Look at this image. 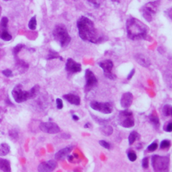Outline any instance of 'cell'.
Segmentation results:
<instances>
[{
    "mask_svg": "<svg viewBox=\"0 0 172 172\" xmlns=\"http://www.w3.org/2000/svg\"><path fill=\"white\" fill-rule=\"evenodd\" d=\"M77 26L80 37L84 41L95 44L100 42V38L98 36L94 22L88 17L81 16L78 20Z\"/></svg>",
    "mask_w": 172,
    "mask_h": 172,
    "instance_id": "1",
    "label": "cell"
},
{
    "mask_svg": "<svg viewBox=\"0 0 172 172\" xmlns=\"http://www.w3.org/2000/svg\"><path fill=\"white\" fill-rule=\"evenodd\" d=\"M127 31L129 39L133 40H140L147 36L148 28L138 19L130 17L127 22Z\"/></svg>",
    "mask_w": 172,
    "mask_h": 172,
    "instance_id": "2",
    "label": "cell"
},
{
    "mask_svg": "<svg viewBox=\"0 0 172 172\" xmlns=\"http://www.w3.org/2000/svg\"><path fill=\"white\" fill-rule=\"evenodd\" d=\"M40 91L39 86H34L28 91H24L22 89V86L20 84L16 86L11 92L13 98L17 103H22L24 102L34 98L39 94Z\"/></svg>",
    "mask_w": 172,
    "mask_h": 172,
    "instance_id": "3",
    "label": "cell"
},
{
    "mask_svg": "<svg viewBox=\"0 0 172 172\" xmlns=\"http://www.w3.org/2000/svg\"><path fill=\"white\" fill-rule=\"evenodd\" d=\"M53 37L57 42L60 44L61 47H66L71 42V37L65 25L58 24L53 30Z\"/></svg>",
    "mask_w": 172,
    "mask_h": 172,
    "instance_id": "4",
    "label": "cell"
},
{
    "mask_svg": "<svg viewBox=\"0 0 172 172\" xmlns=\"http://www.w3.org/2000/svg\"><path fill=\"white\" fill-rule=\"evenodd\" d=\"M151 164L155 171H166L168 170L170 166V157L168 156L153 155L151 157Z\"/></svg>",
    "mask_w": 172,
    "mask_h": 172,
    "instance_id": "5",
    "label": "cell"
},
{
    "mask_svg": "<svg viewBox=\"0 0 172 172\" xmlns=\"http://www.w3.org/2000/svg\"><path fill=\"white\" fill-rule=\"evenodd\" d=\"M119 124L124 128H132L135 126V119L133 112L129 110H124L119 113Z\"/></svg>",
    "mask_w": 172,
    "mask_h": 172,
    "instance_id": "6",
    "label": "cell"
},
{
    "mask_svg": "<svg viewBox=\"0 0 172 172\" xmlns=\"http://www.w3.org/2000/svg\"><path fill=\"white\" fill-rule=\"evenodd\" d=\"M159 4L160 1L159 0H157V1L149 2L146 5H145L144 8H142V12L144 18L146 20L147 22H150L152 21L153 14L156 13L157 9L159 5Z\"/></svg>",
    "mask_w": 172,
    "mask_h": 172,
    "instance_id": "7",
    "label": "cell"
},
{
    "mask_svg": "<svg viewBox=\"0 0 172 172\" xmlns=\"http://www.w3.org/2000/svg\"><path fill=\"white\" fill-rule=\"evenodd\" d=\"M89 106L91 107L92 109L95 110V111L105 114H111L113 110L112 104L109 102L102 103L97 101H92L90 102Z\"/></svg>",
    "mask_w": 172,
    "mask_h": 172,
    "instance_id": "8",
    "label": "cell"
},
{
    "mask_svg": "<svg viewBox=\"0 0 172 172\" xmlns=\"http://www.w3.org/2000/svg\"><path fill=\"white\" fill-rule=\"evenodd\" d=\"M99 66L103 69L104 74L105 76H106V77L108 78L111 80H114L116 78L115 75H114L112 72L114 64L111 60L106 59L101 61V62L99 63Z\"/></svg>",
    "mask_w": 172,
    "mask_h": 172,
    "instance_id": "9",
    "label": "cell"
},
{
    "mask_svg": "<svg viewBox=\"0 0 172 172\" xmlns=\"http://www.w3.org/2000/svg\"><path fill=\"white\" fill-rule=\"evenodd\" d=\"M8 19L6 17H3L0 22V39L4 41H10L12 39L11 35L7 30Z\"/></svg>",
    "mask_w": 172,
    "mask_h": 172,
    "instance_id": "10",
    "label": "cell"
},
{
    "mask_svg": "<svg viewBox=\"0 0 172 172\" xmlns=\"http://www.w3.org/2000/svg\"><path fill=\"white\" fill-rule=\"evenodd\" d=\"M85 79H86V85L85 89L86 91L88 92L90 89H92L93 87L96 86L98 83V80L96 78L95 75H94L90 69H86L85 73Z\"/></svg>",
    "mask_w": 172,
    "mask_h": 172,
    "instance_id": "11",
    "label": "cell"
},
{
    "mask_svg": "<svg viewBox=\"0 0 172 172\" xmlns=\"http://www.w3.org/2000/svg\"><path fill=\"white\" fill-rule=\"evenodd\" d=\"M40 129L42 132L48 134H57L60 132V127L58 125L52 122H42L40 124Z\"/></svg>",
    "mask_w": 172,
    "mask_h": 172,
    "instance_id": "12",
    "label": "cell"
},
{
    "mask_svg": "<svg viewBox=\"0 0 172 172\" xmlns=\"http://www.w3.org/2000/svg\"><path fill=\"white\" fill-rule=\"evenodd\" d=\"M65 70L69 74H74L81 71V65L71 58H69L65 65Z\"/></svg>",
    "mask_w": 172,
    "mask_h": 172,
    "instance_id": "13",
    "label": "cell"
},
{
    "mask_svg": "<svg viewBox=\"0 0 172 172\" xmlns=\"http://www.w3.org/2000/svg\"><path fill=\"white\" fill-rule=\"evenodd\" d=\"M57 164L54 160H50L45 162H42L39 167L38 171L40 172H50L52 171L57 167Z\"/></svg>",
    "mask_w": 172,
    "mask_h": 172,
    "instance_id": "14",
    "label": "cell"
},
{
    "mask_svg": "<svg viewBox=\"0 0 172 172\" xmlns=\"http://www.w3.org/2000/svg\"><path fill=\"white\" fill-rule=\"evenodd\" d=\"M133 101V95L130 92H126L122 94L121 100H120V105L122 108L125 109L129 108L131 106Z\"/></svg>",
    "mask_w": 172,
    "mask_h": 172,
    "instance_id": "15",
    "label": "cell"
},
{
    "mask_svg": "<svg viewBox=\"0 0 172 172\" xmlns=\"http://www.w3.org/2000/svg\"><path fill=\"white\" fill-rule=\"evenodd\" d=\"M135 61L137 62L140 65L144 67H148L151 65V61L147 57L142 54H137L135 55Z\"/></svg>",
    "mask_w": 172,
    "mask_h": 172,
    "instance_id": "16",
    "label": "cell"
},
{
    "mask_svg": "<svg viewBox=\"0 0 172 172\" xmlns=\"http://www.w3.org/2000/svg\"><path fill=\"white\" fill-rule=\"evenodd\" d=\"M73 147H67L58 151V152L55 154V159L57 160H63L67 156L70 152L72 151Z\"/></svg>",
    "mask_w": 172,
    "mask_h": 172,
    "instance_id": "17",
    "label": "cell"
},
{
    "mask_svg": "<svg viewBox=\"0 0 172 172\" xmlns=\"http://www.w3.org/2000/svg\"><path fill=\"white\" fill-rule=\"evenodd\" d=\"M63 98L65 99V100L67 101L69 103L73 105H76V106H79L81 103L80 98L79 97L78 95L73 94H68L64 95Z\"/></svg>",
    "mask_w": 172,
    "mask_h": 172,
    "instance_id": "18",
    "label": "cell"
},
{
    "mask_svg": "<svg viewBox=\"0 0 172 172\" xmlns=\"http://www.w3.org/2000/svg\"><path fill=\"white\" fill-rule=\"evenodd\" d=\"M0 170L3 171H11V165L7 159L0 158Z\"/></svg>",
    "mask_w": 172,
    "mask_h": 172,
    "instance_id": "19",
    "label": "cell"
},
{
    "mask_svg": "<svg viewBox=\"0 0 172 172\" xmlns=\"http://www.w3.org/2000/svg\"><path fill=\"white\" fill-rule=\"evenodd\" d=\"M149 120L151 122V124L153 125V127H155V129H158V128L159 127L160 122H159V117L157 116V114L152 113L151 114L149 115Z\"/></svg>",
    "mask_w": 172,
    "mask_h": 172,
    "instance_id": "20",
    "label": "cell"
},
{
    "mask_svg": "<svg viewBox=\"0 0 172 172\" xmlns=\"http://www.w3.org/2000/svg\"><path fill=\"white\" fill-rule=\"evenodd\" d=\"M10 147L7 143L0 145V156H5L10 153Z\"/></svg>",
    "mask_w": 172,
    "mask_h": 172,
    "instance_id": "21",
    "label": "cell"
},
{
    "mask_svg": "<svg viewBox=\"0 0 172 172\" xmlns=\"http://www.w3.org/2000/svg\"><path fill=\"white\" fill-rule=\"evenodd\" d=\"M113 128L109 125H106V126L102 127L101 129V132L104 136H110L113 133Z\"/></svg>",
    "mask_w": 172,
    "mask_h": 172,
    "instance_id": "22",
    "label": "cell"
},
{
    "mask_svg": "<svg viewBox=\"0 0 172 172\" xmlns=\"http://www.w3.org/2000/svg\"><path fill=\"white\" fill-rule=\"evenodd\" d=\"M139 138V134L136 131H133L130 133L129 136V145H133L136 141V140Z\"/></svg>",
    "mask_w": 172,
    "mask_h": 172,
    "instance_id": "23",
    "label": "cell"
},
{
    "mask_svg": "<svg viewBox=\"0 0 172 172\" xmlns=\"http://www.w3.org/2000/svg\"><path fill=\"white\" fill-rule=\"evenodd\" d=\"M162 112L165 116H170L172 113V107L170 104H165L163 107Z\"/></svg>",
    "mask_w": 172,
    "mask_h": 172,
    "instance_id": "24",
    "label": "cell"
},
{
    "mask_svg": "<svg viewBox=\"0 0 172 172\" xmlns=\"http://www.w3.org/2000/svg\"><path fill=\"white\" fill-rule=\"evenodd\" d=\"M60 59L61 61H63V58L60 57L57 52L50 50V51H49L48 52V55L47 60H52V59Z\"/></svg>",
    "mask_w": 172,
    "mask_h": 172,
    "instance_id": "25",
    "label": "cell"
},
{
    "mask_svg": "<svg viewBox=\"0 0 172 172\" xmlns=\"http://www.w3.org/2000/svg\"><path fill=\"white\" fill-rule=\"evenodd\" d=\"M36 26H37L36 17L34 16H33V17H32L30 21H29L28 28H30V30H34L36 28Z\"/></svg>",
    "mask_w": 172,
    "mask_h": 172,
    "instance_id": "26",
    "label": "cell"
},
{
    "mask_svg": "<svg viewBox=\"0 0 172 172\" xmlns=\"http://www.w3.org/2000/svg\"><path fill=\"white\" fill-rule=\"evenodd\" d=\"M171 146V142L168 140H164L161 142L160 144V149H165L170 148Z\"/></svg>",
    "mask_w": 172,
    "mask_h": 172,
    "instance_id": "27",
    "label": "cell"
},
{
    "mask_svg": "<svg viewBox=\"0 0 172 172\" xmlns=\"http://www.w3.org/2000/svg\"><path fill=\"white\" fill-rule=\"evenodd\" d=\"M24 46L23 45H22V44H19V45H17V46H16L14 48V49H13V54H14V56H15V57H17V54H18L19 52L21 51V50L22 49V48L24 47Z\"/></svg>",
    "mask_w": 172,
    "mask_h": 172,
    "instance_id": "28",
    "label": "cell"
},
{
    "mask_svg": "<svg viewBox=\"0 0 172 172\" xmlns=\"http://www.w3.org/2000/svg\"><path fill=\"white\" fill-rule=\"evenodd\" d=\"M157 147H158V145H157V142H153L151 143V145H149L147 147V151L149 152H153L155 151Z\"/></svg>",
    "mask_w": 172,
    "mask_h": 172,
    "instance_id": "29",
    "label": "cell"
},
{
    "mask_svg": "<svg viewBox=\"0 0 172 172\" xmlns=\"http://www.w3.org/2000/svg\"><path fill=\"white\" fill-rule=\"evenodd\" d=\"M128 158H129L130 161L134 162L137 159V156H136V154L135 152L130 151V152L128 153Z\"/></svg>",
    "mask_w": 172,
    "mask_h": 172,
    "instance_id": "30",
    "label": "cell"
},
{
    "mask_svg": "<svg viewBox=\"0 0 172 172\" xmlns=\"http://www.w3.org/2000/svg\"><path fill=\"white\" fill-rule=\"evenodd\" d=\"M99 144H100L102 147L106 149H110V145L109 142H106V141H104V140H101V141H99Z\"/></svg>",
    "mask_w": 172,
    "mask_h": 172,
    "instance_id": "31",
    "label": "cell"
},
{
    "mask_svg": "<svg viewBox=\"0 0 172 172\" xmlns=\"http://www.w3.org/2000/svg\"><path fill=\"white\" fill-rule=\"evenodd\" d=\"M164 129L165 132L171 133L172 131V123H171V122H169L168 123L165 124V126L164 127Z\"/></svg>",
    "mask_w": 172,
    "mask_h": 172,
    "instance_id": "32",
    "label": "cell"
},
{
    "mask_svg": "<svg viewBox=\"0 0 172 172\" xmlns=\"http://www.w3.org/2000/svg\"><path fill=\"white\" fill-rule=\"evenodd\" d=\"M149 162L148 157H145V158H143L142 161V167L144 169H147L149 167Z\"/></svg>",
    "mask_w": 172,
    "mask_h": 172,
    "instance_id": "33",
    "label": "cell"
},
{
    "mask_svg": "<svg viewBox=\"0 0 172 172\" xmlns=\"http://www.w3.org/2000/svg\"><path fill=\"white\" fill-rule=\"evenodd\" d=\"M2 73L4 74L5 77H11L13 75V73H12V71H11V70L8 69L4 70V71H2Z\"/></svg>",
    "mask_w": 172,
    "mask_h": 172,
    "instance_id": "34",
    "label": "cell"
},
{
    "mask_svg": "<svg viewBox=\"0 0 172 172\" xmlns=\"http://www.w3.org/2000/svg\"><path fill=\"white\" fill-rule=\"evenodd\" d=\"M56 104H57V108L59 110H61L63 108V100L60 98H57L56 100Z\"/></svg>",
    "mask_w": 172,
    "mask_h": 172,
    "instance_id": "35",
    "label": "cell"
},
{
    "mask_svg": "<svg viewBox=\"0 0 172 172\" xmlns=\"http://www.w3.org/2000/svg\"><path fill=\"white\" fill-rule=\"evenodd\" d=\"M135 69H132V71H130V73H129V75H128L127 80H130V79L133 77V75H135Z\"/></svg>",
    "mask_w": 172,
    "mask_h": 172,
    "instance_id": "36",
    "label": "cell"
},
{
    "mask_svg": "<svg viewBox=\"0 0 172 172\" xmlns=\"http://www.w3.org/2000/svg\"><path fill=\"white\" fill-rule=\"evenodd\" d=\"M72 118L75 121H77V120H80V118H79L77 115H75V114H73V115L72 116Z\"/></svg>",
    "mask_w": 172,
    "mask_h": 172,
    "instance_id": "37",
    "label": "cell"
},
{
    "mask_svg": "<svg viewBox=\"0 0 172 172\" xmlns=\"http://www.w3.org/2000/svg\"><path fill=\"white\" fill-rule=\"evenodd\" d=\"M67 159H68V160L69 161H73V157L72 155H67Z\"/></svg>",
    "mask_w": 172,
    "mask_h": 172,
    "instance_id": "38",
    "label": "cell"
},
{
    "mask_svg": "<svg viewBox=\"0 0 172 172\" xmlns=\"http://www.w3.org/2000/svg\"><path fill=\"white\" fill-rule=\"evenodd\" d=\"M89 127H90V123H89V122L86 123L85 125H84V128H85V129H89Z\"/></svg>",
    "mask_w": 172,
    "mask_h": 172,
    "instance_id": "39",
    "label": "cell"
},
{
    "mask_svg": "<svg viewBox=\"0 0 172 172\" xmlns=\"http://www.w3.org/2000/svg\"><path fill=\"white\" fill-rule=\"evenodd\" d=\"M88 2H90V3H92V4H95V5L97 4L96 0H88Z\"/></svg>",
    "mask_w": 172,
    "mask_h": 172,
    "instance_id": "40",
    "label": "cell"
},
{
    "mask_svg": "<svg viewBox=\"0 0 172 172\" xmlns=\"http://www.w3.org/2000/svg\"><path fill=\"white\" fill-rule=\"evenodd\" d=\"M5 2H9V1H12V0H4Z\"/></svg>",
    "mask_w": 172,
    "mask_h": 172,
    "instance_id": "41",
    "label": "cell"
},
{
    "mask_svg": "<svg viewBox=\"0 0 172 172\" xmlns=\"http://www.w3.org/2000/svg\"><path fill=\"white\" fill-rule=\"evenodd\" d=\"M1 11H2V8L0 6V15H1Z\"/></svg>",
    "mask_w": 172,
    "mask_h": 172,
    "instance_id": "42",
    "label": "cell"
}]
</instances>
